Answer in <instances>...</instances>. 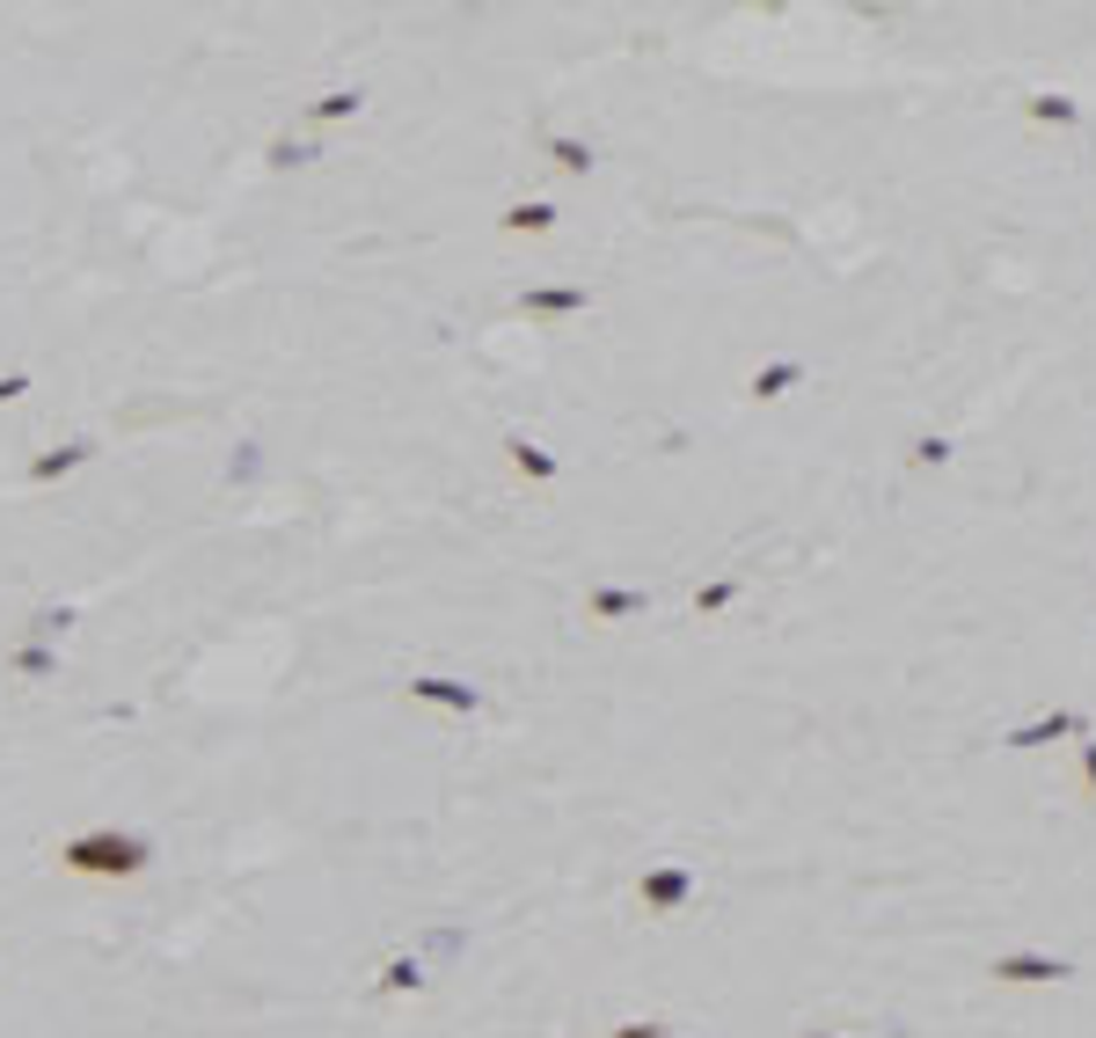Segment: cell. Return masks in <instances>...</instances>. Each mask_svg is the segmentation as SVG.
Masks as SVG:
<instances>
[{
  "mask_svg": "<svg viewBox=\"0 0 1096 1038\" xmlns=\"http://www.w3.org/2000/svg\"><path fill=\"white\" fill-rule=\"evenodd\" d=\"M914 461H922V468H943V461H951V440H922V446H914Z\"/></svg>",
  "mask_w": 1096,
  "mask_h": 1038,
  "instance_id": "3",
  "label": "cell"
},
{
  "mask_svg": "<svg viewBox=\"0 0 1096 1038\" xmlns=\"http://www.w3.org/2000/svg\"><path fill=\"white\" fill-rule=\"evenodd\" d=\"M1030 118H1045V124H1075L1082 110L1067 103V95H1030Z\"/></svg>",
  "mask_w": 1096,
  "mask_h": 1038,
  "instance_id": "2",
  "label": "cell"
},
{
  "mask_svg": "<svg viewBox=\"0 0 1096 1038\" xmlns=\"http://www.w3.org/2000/svg\"><path fill=\"white\" fill-rule=\"evenodd\" d=\"M1082 760H1089V790H1096V746H1089V754H1082Z\"/></svg>",
  "mask_w": 1096,
  "mask_h": 1038,
  "instance_id": "4",
  "label": "cell"
},
{
  "mask_svg": "<svg viewBox=\"0 0 1096 1038\" xmlns=\"http://www.w3.org/2000/svg\"><path fill=\"white\" fill-rule=\"evenodd\" d=\"M1002 980H1060L1067 966H1045V958H1009V966H994Z\"/></svg>",
  "mask_w": 1096,
  "mask_h": 1038,
  "instance_id": "1",
  "label": "cell"
}]
</instances>
